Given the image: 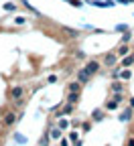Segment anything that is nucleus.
Instances as JSON below:
<instances>
[{
    "label": "nucleus",
    "instance_id": "1",
    "mask_svg": "<svg viewBox=\"0 0 134 146\" xmlns=\"http://www.w3.org/2000/svg\"><path fill=\"white\" fill-rule=\"evenodd\" d=\"M23 96H25V87L14 85V87L10 89V100H12V102H21V100H23Z\"/></svg>",
    "mask_w": 134,
    "mask_h": 146
},
{
    "label": "nucleus",
    "instance_id": "2",
    "mask_svg": "<svg viewBox=\"0 0 134 146\" xmlns=\"http://www.w3.org/2000/svg\"><path fill=\"white\" fill-rule=\"evenodd\" d=\"M75 79H77L79 83H87V81L91 79V75L85 71V67H81V69H77V71H75Z\"/></svg>",
    "mask_w": 134,
    "mask_h": 146
},
{
    "label": "nucleus",
    "instance_id": "3",
    "mask_svg": "<svg viewBox=\"0 0 134 146\" xmlns=\"http://www.w3.org/2000/svg\"><path fill=\"white\" fill-rule=\"evenodd\" d=\"M83 67H85V71L89 73V75H95V73H98V71L102 69V65H100V61H87V63H85Z\"/></svg>",
    "mask_w": 134,
    "mask_h": 146
},
{
    "label": "nucleus",
    "instance_id": "4",
    "mask_svg": "<svg viewBox=\"0 0 134 146\" xmlns=\"http://www.w3.org/2000/svg\"><path fill=\"white\" fill-rule=\"evenodd\" d=\"M18 118H21L18 114H14V112H8V114L4 116V126H14Z\"/></svg>",
    "mask_w": 134,
    "mask_h": 146
},
{
    "label": "nucleus",
    "instance_id": "5",
    "mask_svg": "<svg viewBox=\"0 0 134 146\" xmlns=\"http://www.w3.org/2000/svg\"><path fill=\"white\" fill-rule=\"evenodd\" d=\"M116 59H118V53H108L106 57H104V63L108 67H112V65H116Z\"/></svg>",
    "mask_w": 134,
    "mask_h": 146
},
{
    "label": "nucleus",
    "instance_id": "6",
    "mask_svg": "<svg viewBox=\"0 0 134 146\" xmlns=\"http://www.w3.org/2000/svg\"><path fill=\"white\" fill-rule=\"evenodd\" d=\"M132 110H134V108H130V106L124 110V112L120 114V122H130V120H132Z\"/></svg>",
    "mask_w": 134,
    "mask_h": 146
},
{
    "label": "nucleus",
    "instance_id": "7",
    "mask_svg": "<svg viewBox=\"0 0 134 146\" xmlns=\"http://www.w3.org/2000/svg\"><path fill=\"white\" fill-rule=\"evenodd\" d=\"M110 87H112L114 94H122V91H124V81H114Z\"/></svg>",
    "mask_w": 134,
    "mask_h": 146
},
{
    "label": "nucleus",
    "instance_id": "8",
    "mask_svg": "<svg viewBox=\"0 0 134 146\" xmlns=\"http://www.w3.org/2000/svg\"><path fill=\"white\" fill-rule=\"evenodd\" d=\"M116 53L120 55V57H124V55H128V53H130V47H128L126 43H122V45L118 47V51H116Z\"/></svg>",
    "mask_w": 134,
    "mask_h": 146
},
{
    "label": "nucleus",
    "instance_id": "9",
    "mask_svg": "<svg viewBox=\"0 0 134 146\" xmlns=\"http://www.w3.org/2000/svg\"><path fill=\"white\" fill-rule=\"evenodd\" d=\"M81 85H83V83H79L77 79H75L73 83H69V91H75V94H79V89H81Z\"/></svg>",
    "mask_w": 134,
    "mask_h": 146
},
{
    "label": "nucleus",
    "instance_id": "10",
    "mask_svg": "<svg viewBox=\"0 0 134 146\" xmlns=\"http://www.w3.org/2000/svg\"><path fill=\"white\" fill-rule=\"evenodd\" d=\"M79 100V94H75V91H69V96H67V104H77Z\"/></svg>",
    "mask_w": 134,
    "mask_h": 146
},
{
    "label": "nucleus",
    "instance_id": "11",
    "mask_svg": "<svg viewBox=\"0 0 134 146\" xmlns=\"http://www.w3.org/2000/svg\"><path fill=\"white\" fill-rule=\"evenodd\" d=\"M132 63H134V55H128V57H126V59L122 57V67H130Z\"/></svg>",
    "mask_w": 134,
    "mask_h": 146
},
{
    "label": "nucleus",
    "instance_id": "12",
    "mask_svg": "<svg viewBox=\"0 0 134 146\" xmlns=\"http://www.w3.org/2000/svg\"><path fill=\"white\" fill-rule=\"evenodd\" d=\"M51 138H53V140L61 138V128H51Z\"/></svg>",
    "mask_w": 134,
    "mask_h": 146
},
{
    "label": "nucleus",
    "instance_id": "13",
    "mask_svg": "<svg viewBox=\"0 0 134 146\" xmlns=\"http://www.w3.org/2000/svg\"><path fill=\"white\" fill-rule=\"evenodd\" d=\"M120 77H122V79H130V77H132V71L124 67V71H120Z\"/></svg>",
    "mask_w": 134,
    "mask_h": 146
},
{
    "label": "nucleus",
    "instance_id": "14",
    "mask_svg": "<svg viewBox=\"0 0 134 146\" xmlns=\"http://www.w3.org/2000/svg\"><path fill=\"white\" fill-rule=\"evenodd\" d=\"M91 118H93V122H100L104 116H102V110H95V112L91 114Z\"/></svg>",
    "mask_w": 134,
    "mask_h": 146
},
{
    "label": "nucleus",
    "instance_id": "15",
    "mask_svg": "<svg viewBox=\"0 0 134 146\" xmlns=\"http://www.w3.org/2000/svg\"><path fill=\"white\" fill-rule=\"evenodd\" d=\"M118 108V102L112 100V102H106V110H116Z\"/></svg>",
    "mask_w": 134,
    "mask_h": 146
},
{
    "label": "nucleus",
    "instance_id": "16",
    "mask_svg": "<svg viewBox=\"0 0 134 146\" xmlns=\"http://www.w3.org/2000/svg\"><path fill=\"white\" fill-rule=\"evenodd\" d=\"M69 140H71V142H79V134H77V132H71V134H69Z\"/></svg>",
    "mask_w": 134,
    "mask_h": 146
},
{
    "label": "nucleus",
    "instance_id": "17",
    "mask_svg": "<svg viewBox=\"0 0 134 146\" xmlns=\"http://www.w3.org/2000/svg\"><path fill=\"white\" fill-rule=\"evenodd\" d=\"M65 33H67L69 36H77V31H71V29H65Z\"/></svg>",
    "mask_w": 134,
    "mask_h": 146
},
{
    "label": "nucleus",
    "instance_id": "18",
    "mask_svg": "<svg viewBox=\"0 0 134 146\" xmlns=\"http://www.w3.org/2000/svg\"><path fill=\"white\" fill-rule=\"evenodd\" d=\"M114 100H116L118 104H122V102H124V98H122V94H116V96H114Z\"/></svg>",
    "mask_w": 134,
    "mask_h": 146
},
{
    "label": "nucleus",
    "instance_id": "19",
    "mask_svg": "<svg viewBox=\"0 0 134 146\" xmlns=\"http://www.w3.org/2000/svg\"><path fill=\"white\" fill-rule=\"evenodd\" d=\"M55 81H57V75H49L47 77V83H55Z\"/></svg>",
    "mask_w": 134,
    "mask_h": 146
},
{
    "label": "nucleus",
    "instance_id": "20",
    "mask_svg": "<svg viewBox=\"0 0 134 146\" xmlns=\"http://www.w3.org/2000/svg\"><path fill=\"white\" fill-rule=\"evenodd\" d=\"M59 128H61V130H65V128H67V120H61V122H59Z\"/></svg>",
    "mask_w": 134,
    "mask_h": 146
},
{
    "label": "nucleus",
    "instance_id": "21",
    "mask_svg": "<svg viewBox=\"0 0 134 146\" xmlns=\"http://www.w3.org/2000/svg\"><path fill=\"white\" fill-rule=\"evenodd\" d=\"M25 23V16H16V25H23Z\"/></svg>",
    "mask_w": 134,
    "mask_h": 146
},
{
    "label": "nucleus",
    "instance_id": "22",
    "mask_svg": "<svg viewBox=\"0 0 134 146\" xmlns=\"http://www.w3.org/2000/svg\"><path fill=\"white\" fill-rule=\"evenodd\" d=\"M69 4H73V6H81V0H71Z\"/></svg>",
    "mask_w": 134,
    "mask_h": 146
},
{
    "label": "nucleus",
    "instance_id": "23",
    "mask_svg": "<svg viewBox=\"0 0 134 146\" xmlns=\"http://www.w3.org/2000/svg\"><path fill=\"white\" fill-rule=\"evenodd\" d=\"M128 41H130V35H128V33H126V35H124V36H122V43H128Z\"/></svg>",
    "mask_w": 134,
    "mask_h": 146
},
{
    "label": "nucleus",
    "instance_id": "24",
    "mask_svg": "<svg viewBox=\"0 0 134 146\" xmlns=\"http://www.w3.org/2000/svg\"><path fill=\"white\" fill-rule=\"evenodd\" d=\"M4 8H6V10H14V4H8V2H6V4H4Z\"/></svg>",
    "mask_w": 134,
    "mask_h": 146
},
{
    "label": "nucleus",
    "instance_id": "25",
    "mask_svg": "<svg viewBox=\"0 0 134 146\" xmlns=\"http://www.w3.org/2000/svg\"><path fill=\"white\" fill-rule=\"evenodd\" d=\"M128 106H130V108H134V98H130V100H128Z\"/></svg>",
    "mask_w": 134,
    "mask_h": 146
},
{
    "label": "nucleus",
    "instance_id": "26",
    "mask_svg": "<svg viewBox=\"0 0 134 146\" xmlns=\"http://www.w3.org/2000/svg\"><path fill=\"white\" fill-rule=\"evenodd\" d=\"M126 146H134V138H128V144Z\"/></svg>",
    "mask_w": 134,
    "mask_h": 146
},
{
    "label": "nucleus",
    "instance_id": "27",
    "mask_svg": "<svg viewBox=\"0 0 134 146\" xmlns=\"http://www.w3.org/2000/svg\"><path fill=\"white\" fill-rule=\"evenodd\" d=\"M0 144H2V142H0Z\"/></svg>",
    "mask_w": 134,
    "mask_h": 146
}]
</instances>
